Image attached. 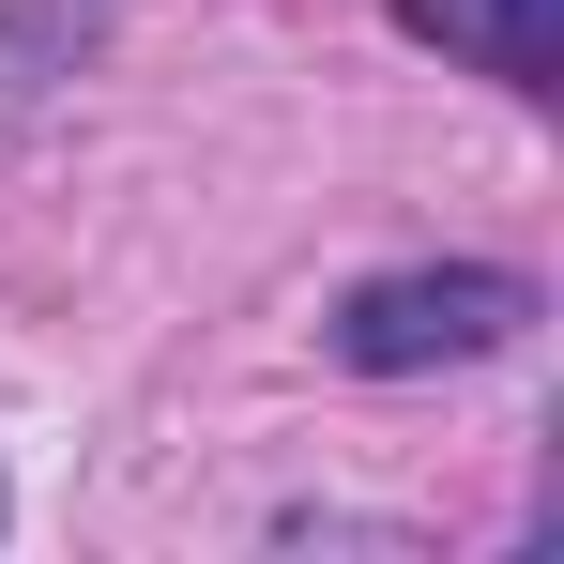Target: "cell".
Segmentation results:
<instances>
[{
  "label": "cell",
  "instance_id": "6da1fadb",
  "mask_svg": "<svg viewBox=\"0 0 564 564\" xmlns=\"http://www.w3.org/2000/svg\"><path fill=\"white\" fill-rule=\"evenodd\" d=\"M519 321H534L519 275H381V290H351V321H336V367H367V381L473 367V351H503Z\"/></svg>",
  "mask_w": 564,
  "mask_h": 564
},
{
  "label": "cell",
  "instance_id": "7a4b0ae2",
  "mask_svg": "<svg viewBox=\"0 0 564 564\" xmlns=\"http://www.w3.org/2000/svg\"><path fill=\"white\" fill-rule=\"evenodd\" d=\"M412 31L488 62V77H550L564 62V0H412Z\"/></svg>",
  "mask_w": 564,
  "mask_h": 564
}]
</instances>
